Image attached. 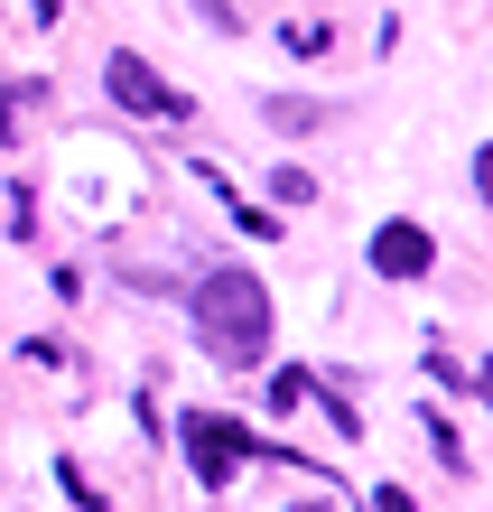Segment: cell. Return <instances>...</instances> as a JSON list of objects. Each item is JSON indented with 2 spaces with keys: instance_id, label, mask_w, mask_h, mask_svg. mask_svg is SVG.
<instances>
[{
  "instance_id": "6da1fadb",
  "label": "cell",
  "mask_w": 493,
  "mask_h": 512,
  "mask_svg": "<svg viewBox=\"0 0 493 512\" xmlns=\"http://www.w3.org/2000/svg\"><path fill=\"white\" fill-rule=\"evenodd\" d=\"M196 345L214 364H261L270 345V289L252 270H205L196 280Z\"/></svg>"
},
{
  "instance_id": "7a4b0ae2",
  "label": "cell",
  "mask_w": 493,
  "mask_h": 512,
  "mask_svg": "<svg viewBox=\"0 0 493 512\" xmlns=\"http://www.w3.org/2000/svg\"><path fill=\"white\" fill-rule=\"evenodd\" d=\"M187 457H196V494H224L233 466L261 457V438L242 429V419H224V410H196V419H187Z\"/></svg>"
},
{
  "instance_id": "3957f363",
  "label": "cell",
  "mask_w": 493,
  "mask_h": 512,
  "mask_svg": "<svg viewBox=\"0 0 493 512\" xmlns=\"http://www.w3.org/2000/svg\"><path fill=\"white\" fill-rule=\"evenodd\" d=\"M103 84H112V103H121V112H140V122H187V94H177V84H159L131 47H112Z\"/></svg>"
},
{
  "instance_id": "277c9868",
  "label": "cell",
  "mask_w": 493,
  "mask_h": 512,
  "mask_svg": "<svg viewBox=\"0 0 493 512\" xmlns=\"http://www.w3.org/2000/svg\"><path fill=\"white\" fill-rule=\"evenodd\" d=\"M428 261H438L428 224H410V215H400V224H382V233H373V270H382V280H419Z\"/></svg>"
},
{
  "instance_id": "5b68a950",
  "label": "cell",
  "mask_w": 493,
  "mask_h": 512,
  "mask_svg": "<svg viewBox=\"0 0 493 512\" xmlns=\"http://www.w3.org/2000/svg\"><path fill=\"white\" fill-rule=\"evenodd\" d=\"M317 122H335L326 103H298V94H270V131H289V140H298V131H317Z\"/></svg>"
},
{
  "instance_id": "8992f818",
  "label": "cell",
  "mask_w": 493,
  "mask_h": 512,
  "mask_svg": "<svg viewBox=\"0 0 493 512\" xmlns=\"http://www.w3.org/2000/svg\"><path fill=\"white\" fill-rule=\"evenodd\" d=\"M47 103V84H10V94H0V140H19L28 122H19V112H38Z\"/></svg>"
},
{
  "instance_id": "52a82bcc",
  "label": "cell",
  "mask_w": 493,
  "mask_h": 512,
  "mask_svg": "<svg viewBox=\"0 0 493 512\" xmlns=\"http://www.w3.org/2000/svg\"><path fill=\"white\" fill-rule=\"evenodd\" d=\"M270 196H280V205H307V196H317V177H307V168H280V177H270Z\"/></svg>"
},
{
  "instance_id": "ba28073f",
  "label": "cell",
  "mask_w": 493,
  "mask_h": 512,
  "mask_svg": "<svg viewBox=\"0 0 493 512\" xmlns=\"http://www.w3.org/2000/svg\"><path fill=\"white\" fill-rule=\"evenodd\" d=\"M280 47H289V56H326L335 38H326V28H280Z\"/></svg>"
},
{
  "instance_id": "9c48e42d",
  "label": "cell",
  "mask_w": 493,
  "mask_h": 512,
  "mask_svg": "<svg viewBox=\"0 0 493 512\" xmlns=\"http://www.w3.org/2000/svg\"><path fill=\"white\" fill-rule=\"evenodd\" d=\"M373 512H419V503L400 494V485H373Z\"/></svg>"
},
{
  "instance_id": "30bf717a",
  "label": "cell",
  "mask_w": 493,
  "mask_h": 512,
  "mask_svg": "<svg viewBox=\"0 0 493 512\" xmlns=\"http://www.w3.org/2000/svg\"><path fill=\"white\" fill-rule=\"evenodd\" d=\"M196 10H205L214 28H242V10H233V0H196Z\"/></svg>"
}]
</instances>
